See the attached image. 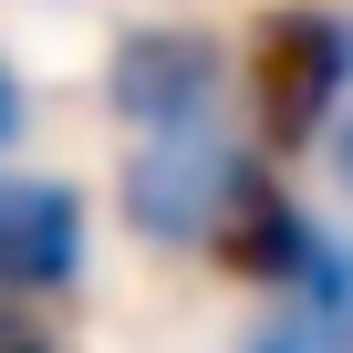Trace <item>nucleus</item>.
Wrapping results in <instances>:
<instances>
[{
	"instance_id": "nucleus-5",
	"label": "nucleus",
	"mask_w": 353,
	"mask_h": 353,
	"mask_svg": "<svg viewBox=\"0 0 353 353\" xmlns=\"http://www.w3.org/2000/svg\"><path fill=\"white\" fill-rule=\"evenodd\" d=\"M281 301L322 312V322H332V332L353 343V239H343V229H312V260H301V281H291Z\"/></svg>"
},
{
	"instance_id": "nucleus-6",
	"label": "nucleus",
	"mask_w": 353,
	"mask_h": 353,
	"mask_svg": "<svg viewBox=\"0 0 353 353\" xmlns=\"http://www.w3.org/2000/svg\"><path fill=\"white\" fill-rule=\"evenodd\" d=\"M239 353H353V343H343L322 312H301V301H270V312L239 332Z\"/></svg>"
},
{
	"instance_id": "nucleus-8",
	"label": "nucleus",
	"mask_w": 353,
	"mask_h": 353,
	"mask_svg": "<svg viewBox=\"0 0 353 353\" xmlns=\"http://www.w3.org/2000/svg\"><path fill=\"white\" fill-rule=\"evenodd\" d=\"M21 125H32V94H21V73H11V63H0V156L21 145Z\"/></svg>"
},
{
	"instance_id": "nucleus-1",
	"label": "nucleus",
	"mask_w": 353,
	"mask_h": 353,
	"mask_svg": "<svg viewBox=\"0 0 353 353\" xmlns=\"http://www.w3.org/2000/svg\"><path fill=\"white\" fill-rule=\"evenodd\" d=\"M239 83H250V125L260 156H301L343 125L353 104V11L332 0H270L239 42Z\"/></svg>"
},
{
	"instance_id": "nucleus-4",
	"label": "nucleus",
	"mask_w": 353,
	"mask_h": 353,
	"mask_svg": "<svg viewBox=\"0 0 353 353\" xmlns=\"http://www.w3.org/2000/svg\"><path fill=\"white\" fill-rule=\"evenodd\" d=\"M94 270V208L73 176L0 166V301H63Z\"/></svg>"
},
{
	"instance_id": "nucleus-3",
	"label": "nucleus",
	"mask_w": 353,
	"mask_h": 353,
	"mask_svg": "<svg viewBox=\"0 0 353 353\" xmlns=\"http://www.w3.org/2000/svg\"><path fill=\"white\" fill-rule=\"evenodd\" d=\"M239 156L250 145H229V135H145V145H125V188H114L125 229L145 250H208Z\"/></svg>"
},
{
	"instance_id": "nucleus-9",
	"label": "nucleus",
	"mask_w": 353,
	"mask_h": 353,
	"mask_svg": "<svg viewBox=\"0 0 353 353\" xmlns=\"http://www.w3.org/2000/svg\"><path fill=\"white\" fill-rule=\"evenodd\" d=\"M322 156H332V188H343V198H353V104H343V125H332V135H322Z\"/></svg>"
},
{
	"instance_id": "nucleus-7",
	"label": "nucleus",
	"mask_w": 353,
	"mask_h": 353,
	"mask_svg": "<svg viewBox=\"0 0 353 353\" xmlns=\"http://www.w3.org/2000/svg\"><path fill=\"white\" fill-rule=\"evenodd\" d=\"M0 353H63L52 322H32V301H0Z\"/></svg>"
},
{
	"instance_id": "nucleus-2",
	"label": "nucleus",
	"mask_w": 353,
	"mask_h": 353,
	"mask_svg": "<svg viewBox=\"0 0 353 353\" xmlns=\"http://www.w3.org/2000/svg\"><path fill=\"white\" fill-rule=\"evenodd\" d=\"M104 114L145 135H229V42L198 21H125L104 42Z\"/></svg>"
}]
</instances>
